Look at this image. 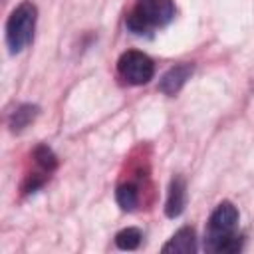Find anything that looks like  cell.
<instances>
[{
	"label": "cell",
	"instance_id": "6",
	"mask_svg": "<svg viewBox=\"0 0 254 254\" xmlns=\"http://www.w3.org/2000/svg\"><path fill=\"white\" fill-rule=\"evenodd\" d=\"M190 75H192V64H179V65H173V67L161 77L159 89H161L165 95H177Z\"/></svg>",
	"mask_w": 254,
	"mask_h": 254
},
{
	"label": "cell",
	"instance_id": "7",
	"mask_svg": "<svg viewBox=\"0 0 254 254\" xmlns=\"http://www.w3.org/2000/svg\"><path fill=\"white\" fill-rule=\"evenodd\" d=\"M161 250L165 254H194L196 252V236H194V230L190 226L179 228Z\"/></svg>",
	"mask_w": 254,
	"mask_h": 254
},
{
	"label": "cell",
	"instance_id": "4",
	"mask_svg": "<svg viewBox=\"0 0 254 254\" xmlns=\"http://www.w3.org/2000/svg\"><path fill=\"white\" fill-rule=\"evenodd\" d=\"M117 71L119 75L131 83V85H145L153 79L155 75V64L153 60L137 50H129L123 52L117 60Z\"/></svg>",
	"mask_w": 254,
	"mask_h": 254
},
{
	"label": "cell",
	"instance_id": "9",
	"mask_svg": "<svg viewBox=\"0 0 254 254\" xmlns=\"http://www.w3.org/2000/svg\"><path fill=\"white\" fill-rule=\"evenodd\" d=\"M32 157H34L36 169L42 171V173H46V175L54 173L56 167H58V157H56V153H54L48 145H38V147L34 149Z\"/></svg>",
	"mask_w": 254,
	"mask_h": 254
},
{
	"label": "cell",
	"instance_id": "10",
	"mask_svg": "<svg viewBox=\"0 0 254 254\" xmlns=\"http://www.w3.org/2000/svg\"><path fill=\"white\" fill-rule=\"evenodd\" d=\"M115 200H117V204L123 210H127V212L135 210L137 204H139V190H137V187L131 185V183L119 185L117 190H115Z\"/></svg>",
	"mask_w": 254,
	"mask_h": 254
},
{
	"label": "cell",
	"instance_id": "11",
	"mask_svg": "<svg viewBox=\"0 0 254 254\" xmlns=\"http://www.w3.org/2000/svg\"><path fill=\"white\" fill-rule=\"evenodd\" d=\"M141 240H143V234H141V230L135 228V226L123 228V230L117 232V236H115V244H117V248H121V250H135V248H139Z\"/></svg>",
	"mask_w": 254,
	"mask_h": 254
},
{
	"label": "cell",
	"instance_id": "2",
	"mask_svg": "<svg viewBox=\"0 0 254 254\" xmlns=\"http://www.w3.org/2000/svg\"><path fill=\"white\" fill-rule=\"evenodd\" d=\"M175 18L173 0H139L129 12L125 26L135 36H147L153 28H163Z\"/></svg>",
	"mask_w": 254,
	"mask_h": 254
},
{
	"label": "cell",
	"instance_id": "5",
	"mask_svg": "<svg viewBox=\"0 0 254 254\" xmlns=\"http://www.w3.org/2000/svg\"><path fill=\"white\" fill-rule=\"evenodd\" d=\"M187 206V183L183 177H173L167 192V202H165V214L169 218H177L183 214Z\"/></svg>",
	"mask_w": 254,
	"mask_h": 254
},
{
	"label": "cell",
	"instance_id": "8",
	"mask_svg": "<svg viewBox=\"0 0 254 254\" xmlns=\"http://www.w3.org/2000/svg\"><path fill=\"white\" fill-rule=\"evenodd\" d=\"M40 115V107L38 105H32V103H24L20 107H16L8 119V127L12 133H22L26 127H30L36 117Z\"/></svg>",
	"mask_w": 254,
	"mask_h": 254
},
{
	"label": "cell",
	"instance_id": "3",
	"mask_svg": "<svg viewBox=\"0 0 254 254\" xmlns=\"http://www.w3.org/2000/svg\"><path fill=\"white\" fill-rule=\"evenodd\" d=\"M36 20H38V8L30 0L18 4L12 10L6 22V44L10 54H20L22 50L28 48V44L34 38Z\"/></svg>",
	"mask_w": 254,
	"mask_h": 254
},
{
	"label": "cell",
	"instance_id": "1",
	"mask_svg": "<svg viewBox=\"0 0 254 254\" xmlns=\"http://www.w3.org/2000/svg\"><path fill=\"white\" fill-rule=\"evenodd\" d=\"M238 226V208L230 200H222L210 214L204 248L216 254H234L242 250V236L236 232Z\"/></svg>",
	"mask_w": 254,
	"mask_h": 254
}]
</instances>
